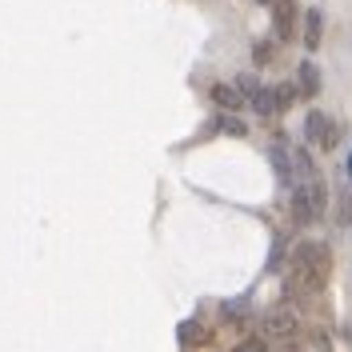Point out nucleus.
Returning a JSON list of instances; mask_svg holds the SVG:
<instances>
[{
  "label": "nucleus",
  "mask_w": 352,
  "mask_h": 352,
  "mask_svg": "<svg viewBox=\"0 0 352 352\" xmlns=\"http://www.w3.org/2000/svg\"><path fill=\"white\" fill-rule=\"evenodd\" d=\"M272 52H276L272 41H256L252 44V60H256V65H272Z\"/></svg>",
  "instance_id": "obj_15"
},
{
  "label": "nucleus",
  "mask_w": 352,
  "mask_h": 352,
  "mask_svg": "<svg viewBox=\"0 0 352 352\" xmlns=\"http://www.w3.org/2000/svg\"><path fill=\"white\" fill-rule=\"evenodd\" d=\"M296 0H276L272 4V32H276V41H292L296 36Z\"/></svg>",
  "instance_id": "obj_6"
},
{
  "label": "nucleus",
  "mask_w": 352,
  "mask_h": 352,
  "mask_svg": "<svg viewBox=\"0 0 352 352\" xmlns=\"http://www.w3.org/2000/svg\"><path fill=\"white\" fill-rule=\"evenodd\" d=\"M268 164H272V173L280 180V188H296V164H292V148H288L285 140H272L268 144Z\"/></svg>",
  "instance_id": "obj_5"
},
{
  "label": "nucleus",
  "mask_w": 352,
  "mask_h": 352,
  "mask_svg": "<svg viewBox=\"0 0 352 352\" xmlns=\"http://www.w3.org/2000/svg\"><path fill=\"white\" fill-rule=\"evenodd\" d=\"M300 21H305V48L316 52L320 41H324V12L320 8H308V12H300Z\"/></svg>",
  "instance_id": "obj_9"
},
{
  "label": "nucleus",
  "mask_w": 352,
  "mask_h": 352,
  "mask_svg": "<svg viewBox=\"0 0 352 352\" xmlns=\"http://www.w3.org/2000/svg\"><path fill=\"white\" fill-rule=\"evenodd\" d=\"M256 4H276V0H256Z\"/></svg>",
  "instance_id": "obj_18"
},
{
  "label": "nucleus",
  "mask_w": 352,
  "mask_h": 352,
  "mask_svg": "<svg viewBox=\"0 0 352 352\" xmlns=\"http://www.w3.org/2000/svg\"><path fill=\"white\" fill-rule=\"evenodd\" d=\"M208 100H212L220 112H232V116H236V112L248 104V100H244V96H241L232 85H212V88H208Z\"/></svg>",
  "instance_id": "obj_8"
},
{
  "label": "nucleus",
  "mask_w": 352,
  "mask_h": 352,
  "mask_svg": "<svg viewBox=\"0 0 352 352\" xmlns=\"http://www.w3.org/2000/svg\"><path fill=\"white\" fill-rule=\"evenodd\" d=\"M305 140L312 144V148H320V153H332V148H336V140H340V124L332 120L329 112L312 109L305 116Z\"/></svg>",
  "instance_id": "obj_3"
},
{
  "label": "nucleus",
  "mask_w": 352,
  "mask_h": 352,
  "mask_svg": "<svg viewBox=\"0 0 352 352\" xmlns=\"http://www.w3.org/2000/svg\"><path fill=\"white\" fill-rule=\"evenodd\" d=\"M332 272V248L324 241H296V248L288 252V272H285V296L300 300L320 292Z\"/></svg>",
  "instance_id": "obj_1"
},
{
  "label": "nucleus",
  "mask_w": 352,
  "mask_h": 352,
  "mask_svg": "<svg viewBox=\"0 0 352 352\" xmlns=\"http://www.w3.org/2000/svg\"><path fill=\"white\" fill-rule=\"evenodd\" d=\"M349 204H352V197H349Z\"/></svg>",
  "instance_id": "obj_19"
},
{
  "label": "nucleus",
  "mask_w": 352,
  "mask_h": 352,
  "mask_svg": "<svg viewBox=\"0 0 352 352\" xmlns=\"http://www.w3.org/2000/svg\"><path fill=\"white\" fill-rule=\"evenodd\" d=\"M324 204H329V188H324L320 176H312V180H300V184L292 188L288 212H292L296 224H316V220L324 217Z\"/></svg>",
  "instance_id": "obj_2"
},
{
  "label": "nucleus",
  "mask_w": 352,
  "mask_h": 352,
  "mask_svg": "<svg viewBox=\"0 0 352 352\" xmlns=\"http://www.w3.org/2000/svg\"><path fill=\"white\" fill-rule=\"evenodd\" d=\"M248 104H252V112H256L261 120H272V116H280V112H276V96H272V85H264L261 92L248 100Z\"/></svg>",
  "instance_id": "obj_11"
},
{
  "label": "nucleus",
  "mask_w": 352,
  "mask_h": 352,
  "mask_svg": "<svg viewBox=\"0 0 352 352\" xmlns=\"http://www.w3.org/2000/svg\"><path fill=\"white\" fill-rule=\"evenodd\" d=\"M292 85H296V92H300L305 100H316V96H320V88H324V80H320V68L312 65V60H300V65H296V80H292Z\"/></svg>",
  "instance_id": "obj_7"
},
{
  "label": "nucleus",
  "mask_w": 352,
  "mask_h": 352,
  "mask_svg": "<svg viewBox=\"0 0 352 352\" xmlns=\"http://www.w3.org/2000/svg\"><path fill=\"white\" fill-rule=\"evenodd\" d=\"M344 168H349V176H352V153H349V164H344Z\"/></svg>",
  "instance_id": "obj_17"
},
{
  "label": "nucleus",
  "mask_w": 352,
  "mask_h": 352,
  "mask_svg": "<svg viewBox=\"0 0 352 352\" xmlns=\"http://www.w3.org/2000/svg\"><path fill=\"white\" fill-rule=\"evenodd\" d=\"M232 88L241 92L244 100H252V96H256V92H261V88H264V80H261V76H256V72H241V76L232 80Z\"/></svg>",
  "instance_id": "obj_12"
},
{
  "label": "nucleus",
  "mask_w": 352,
  "mask_h": 352,
  "mask_svg": "<svg viewBox=\"0 0 352 352\" xmlns=\"http://www.w3.org/2000/svg\"><path fill=\"white\" fill-rule=\"evenodd\" d=\"M217 120H220V132H228V136H248V124H244V120H236L232 112H220Z\"/></svg>",
  "instance_id": "obj_14"
},
{
  "label": "nucleus",
  "mask_w": 352,
  "mask_h": 352,
  "mask_svg": "<svg viewBox=\"0 0 352 352\" xmlns=\"http://www.w3.org/2000/svg\"><path fill=\"white\" fill-rule=\"evenodd\" d=\"M296 329H300V316L292 312V308H268V312H261V332L264 336H296Z\"/></svg>",
  "instance_id": "obj_4"
},
{
  "label": "nucleus",
  "mask_w": 352,
  "mask_h": 352,
  "mask_svg": "<svg viewBox=\"0 0 352 352\" xmlns=\"http://www.w3.org/2000/svg\"><path fill=\"white\" fill-rule=\"evenodd\" d=\"M272 96H276V112H285L296 100V85L292 80H280V85H272Z\"/></svg>",
  "instance_id": "obj_13"
},
{
  "label": "nucleus",
  "mask_w": 352,
  "mask_h": 352,
  "mask_svg": "<svg viewBox=\"0 0 352 352\" xmlns=\"http://www.w3.org/2000/svg\"><path fill=\"white\" fill-rule=\"evenodd\" d=\"M232 352H268V344H264V336H248V340H241Z\"/></svg>",
  "instance_id": "obj_16"
},
{
  "label": "nucleus",
  "mask_w": 352,
  "mask_h": 352,
  "mask_svg": "<svg viewBox=\"0 0 352 352\" xmlns=\"http://www.w3.org/2000/svg\"><path fill=\"white\" fill-rule=\"evenodd\" d=\"M176 340H180V349H197V344H204V340H208V329H204L200 320H180Z\"/></svg>",
  "instance_id": "obj_10"
}]
</instances>
